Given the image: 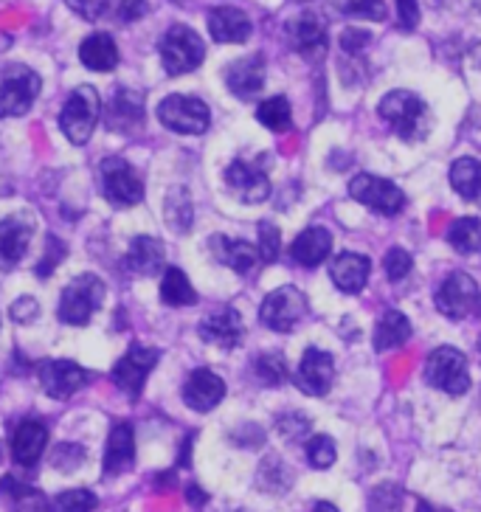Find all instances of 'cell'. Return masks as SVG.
Listing matches in <instances>:
<instances>
[{
  "label": "cell",
  "mask_w": 481,
  "mask_h": 512,
  "mask_svg": "<svg viewBox=\"0 0 481 512\" xmlns=\"http://www.w3.org/2000/svg\"><path fill=\"white\" fill-rule=\"evenodd\" d=\"M408 338H411V321H408L400 310H389V313H383L380 321H377V330H375V349L377 352H386L391 347H400V344H406Z\"/></svg>",
  "instance_id": "4dcf8cb0"
},
{
  "label": "cell",
  "mask_w": 481,
  "mask_h": 512,
  "mask_svg": "<svg viewBox=\"0 0 481 512\" xmlns=\"http://www.w3.org/2000/svg\"><path fill=\"white\" fill-rule=\"evenodd\" d=\"M383 268H386V276H389L391 282H400V279H406L408 273H411L414 259L403 248H389L386 259H383Z\"/></svg>",
  "instance_id": "b9f144b4"
},
{
  "label": "cell",
  "mask_w": 481,
  "mask_h": 512,
  "mask_svg": "<svg viewBox=\"0 0 481 512\" xmlns=\"http://www.w3.org/2000/svg\"><path fill=\"white\" fill-rule=\"evenodd\" d=\"M136 465V431L130 422H116L105 448V473L121 476Z\"/></svg>",
  "instance_id": "ffe728a7"
},
{
  "label": "cell",
  "mask_w": 481,
  "mask_h": 512,
  "mask_svg": "<svg viewBox=\"0 0 481 512\" xmlns=\"http://www.w3.org/2000/svg\"><path fill=\"white\" fill-rule=\"evenodd\" d=\"M372 512H400V490L397 487H377L375 496H372Z\"/></svg>",
  "instance_id": "bcb514c9"
},
{
  "label": "cell",
  "mask_w": 481,
  "mask_h": 512,
  "mask_svg": "<svg viewBox=\"0 0 481 512\" xmlns=\"http://www.w3.org/2000/svg\"><path fill=\"white\" fill-rule=\"evenodd\" d=\"M335 6L344 15L366 17V20H386V3L383 0H335Z\"/></svg>",
  "instance_id": "ab89813d"
},
{
  "label": "cell",
  "mask_w": 481,
  "mask_h": 512,
  "mask_svg": "<svg viewBox=\"0 0 481 512\" xmlns=\"http://www.w3.org/2000/svg\"><path fill=\"white\" fill-rule=\"evenodd\" d=\"M0 496L9 501V507L15 512H54L51 510V504H48V498L40 493V490H34L29 484L17 482L12 476H6L3 482H0Z\"/></svg>",
  "instance_id": "f546056e"
},
{
  "label": "cell",
  "mask_w": 481,
  "mask_h": 512,
  "mask_svg": "<svg viewBox=\"0 0 481 512\" xmlns=\"http://www.w3.org/2000/svg\"><path fill=\"white\" fill-rule=\"evenodd\" d=\"M313 512H338V507L330 504V501H321V504H316V510Z\"/></svg>",
  "instance_id": "11a10c76"
},
{
  "label": "cell",
  "mask_w": 481,
  "mask_h": 512,
  "mask_svg": "<svg viewBox=\"0 0 481 512\" xmlns=\"http://www.w3.org/2000/svg\"><path fill=\"white\" fill-rule=\"evenodd\" d=\"M287 40L304 60L318 62L327 54V23L313 12H301L287 23Z\"/></svg>",
  "instance_id": "4fadbf2b"
},
{
  "label": "cell",
  "mask_w": 481,
  "mask_h": 512,
  "mask_svg": "<svg viewBox=\"0 0 481 512\" xmlns=\"http://www.w3.org/2000/svg\"><path fill=\"white\" fill-rule=\"evenodd\" d=\"M307 462L318 470H324V467H332L335 462V442L330 437H324V434H318V437L307 439Z\"/></svg>",
  "instance_id": "f35d334b"
},
{
  "label": "cell",
  "mask_w": 481,
  "mask_h": 512,
  "mask_svg": "<svg viewBox=\"0 0 481 512\" xmlns=\"http://www.w3.org/2000/svg\"><path fill=\"white\" fill-rule=\"evenodd\" d=\"M397 23L403 31H414L420 23V6L417 0H397Z\"/></svg>",
  "instance_id": "f907efd6"
},
{
  "label": "cell",
  "mask_w": 481,
  "mask_h": 512,
  "mask_svg": "<svg viewBox=\"0 0 481 512\" xmlns=\"http://www.w3.org/2000/svg\"><path fill=\"white\" fill-rule=\"evenodd\" d=\"M209 31L217 43H245L251 37V20L242 9L234 6H217L209 12Z\"/></svg>",
  "instance_id": "484cf974"
},
{
  "label": "cell",
  "mask_w": 481,
  "mask_h": 512,
  "mask_svg": "<svg viewBox=\"0 0 481 512\" xmlns=\"http://www.w3.org/2000/svg\"><path fill=\"white\" fill-rule=\"evenodd\" d=\"M479 296V285L467 273H451L436 290L434 302L442 316L459 321V318H467L479 307Z\"/></svg>",
  "instance_id": "7c38bea8"
},
{
  "label": "cell",
  "mask_w": 481,
  "mask_h": 512,
  "mask_svg": "<svg viewBox=\"0 0 481 512\" xmlns=\"http://www.w3.org/2000/svg\"><path fill=\"white\" fill-rule=\"evenodd\" d=\"M113 12L121 23H133L147 15V0H113Z\"/></svg>",
  "instance_id": "7dc6e473"
},
{
  "label": "cell",
  "mask_w": 481,
  "mask_h": 512,
  "mask_svg": "<svg viewBox=\"0 0 481 512\" xmlns=\"http://www.w3.org/2000/svg\"><path fill=\"white\" fill-rule=\"evenodd\" d=\"M105 302V282L99 276H76L60 296V321L71 327H85Z\"/></svg>",
  "instance_id": "277c9868"
},
{
  "label": "cell",
  "mask_w": 481,
  "mask_h": 512,
  "mask_svg": "<svg viewBox=\"0 0 481 512\" xmlns=\"http://www.w3.org/2000/svg\"><path fill=\"white\" fill-rule=\"evenodd\" d=\"M166 248L164 242L155 237H136L130 242V251L124 256V268L136 276H152L155 271H161L164 265Z\"/></svg>",
  "instance_id": "83f0119b"
},
{
  "label": "cell",
  "mask_w": 481,
  "mask_h": 512,
  "mask_svg": "<svg viewBox=\"0 0 481 512\" xmlns=\"http://www.w3.org/2000/svg\"><path fill=\"white\" fill-rule=\"evenodd\" d=\"M448 242L459 254H476L481 251V220L479 217H462L448 228Z\"/></svg>",
  "instance_id": "d590c367"
},
{
  "label": "cell",
  "mask_w": 481,
  "mask_h": 512,
  "mask_svg": "<svg viewBox=\"0 0 481 512\" xmlns=\"http://www.w3.org/2000/svg\"><path fill=\"white\" fill-rule=\"evenodd\" d=\"M158 358H161L158 349L133 344V347L127 349L119 361H116V366H113V383H116L130 400H138L141 392H144L147 377H150V372L155 369V363H158Z\"/></svg>",
  "instance_id": "30bf717a"
},
{
  "label": "cell",
  "mask_w": 481,
  "mask_h": 512,
  "mask_svg": "<svg viewBox=\"0 0 481 512\" xmlns=\"http://www.w3.org/2000/svg\"><path fill=\"white\" fill-rule=\"evenodd\" d=\"M96 496L91 490H68V493H60L54 498L51 510L54 512H93L96 510Z\"/></svg>",
  "instance_id": "74e56055"
},
{
  "label": "cell",
  "mask_w": 481,
  "mask_h": 512,
  "mask_svg": "<svg viewBox=\"0 0 481 512\" xmlns=\"http://www.w3.org/2000/svg\"><path fill=\"white\" fill-rule=\"evenodd\" d=\"M82 462H85V448L76 445V442H62L51 453V465L62 470V473H71L76 467H82Z\"/></svg>",
  "instance_id": "60d3db41"
},
{
  "label": "cell",
  "mask_w": 481,
  "mask_h": 512,
  "mask_svg": "<svg viewBox=\"0 0 481 512\" xmlns=\"http://www.w3.org/2000/svg\"><path fill=\"white\" fill-rule=\"evenodd\" d=\"M254 377L262 386H279V383H285V358H282V355H259L254 361Z\"/></svg>",
  "instance_id": "8d00e7d4"
},
{
  "label": "cell",
  "mask_w": 481,
  "mask_h": 512,
  "mask_svg": "<svg viewBox=\"0 0 481 512\" xmlns=\"http://www.w3.org/2000/svg\"><path fill=\"white\" fill-rule=\"evenodd\" d=\"M417 512H448V510H439V507L428 504V501H420V504H417Z\"/></svg>",
  "instance_id": "db71d44e"
},
{
  "label": "cell",
  "mask_w": 481,
  "mask_h": 512,
  "mask_svg": "<svg viewBox=\"0 0 481 512\" xmlns=\"http://www.w3.org/2000/svg\"><path fill=\"white\" fill-rule=\"evenodd\" d=\"M34 237V223L23 214H12L0 220V268H15L26 256Z\"/></svg>",
  "instance_id": "e0dca14e"
},
{
  "label": "cell",
  "mask_w": 481,
  "mask_h": 512,
  "mask_svg": "<svg viewBox=\"0 0 481 512\" xmlns=\"http://www.w3.org/2000/svg\"><path fill=\"white\" fill-rule=\"evenodd\" d=\"M223 397H226V383L211 369H195L183 383V403L195 411H211L214 406H220Z\"/></svg>",
  "instance_id": "ac0fdd59"
},
{
  "label": "cell",
  "mask_w": 481,
  "mask_h": 512,
  "mask_svg": "<svg viewBox=\"0 0 481 512\" xmlns=\"http://www.w3.org/2000/svg\"><path fill=\"white\" fill-rule=\"evenodd\" d=\"M307 313V299L299 287H279L265 296L259 307V321L273 332H290Z\"/></svg>",
  "instance_id": "9c48e42d"
},
{
  "label": "cell",
  "mask_w": 481,
  "mask_h": 512,
  "mask_svg": "<svg viewBox=\"0 0 481 512\" xmlns=\"http://www.w3.org/2000/svg\"><path fill=\"white\" fill-rule=\"evenodd\" d=\"M65 254H68L65 242L57 240L54 234H48V237H46V256H43V262L37 265V276L48 279V276L54 273V268H57L62 259H65Z\"/></svg>",
  "instance_id": "ee69618b"
},
{
  "label": "cell",
  "mask_w": 481,
  "mask_h": 512,
  "mask_svg": "<svg viewBox=\"0 0 481 512\" xmlns=\"http://www.w3.org/2000/svg\"><path fill=\"white\" fill-rule=\"evenodd\" d=\"M369 273H372V262L363 254H338L330 262V276L338 290L344 293H361L366 282H369Z\"/></svg>",
  "instance_id": "d4e9b609"
},
{
  "label": "cell",
  "mask_w": 481,
  "mask_h": 512,
  "mask_svg": "<svg viewBox=\"0 0 481 512\" xmlns=\"http://www.w3.org/2000/svg\"><path fill=\"white\" fill-rule=\"evenodd\" d=\"M79 60L85 68H91V71H99V74H105V71H113L116 65H119V46H116V40L110 37V34H91V37H85L82 40V46H79Z\"/></svg>",
  "instance_id": "f1b7e54d"
},
{
  "label": "cell",
  "mask_w": 481,
  "mask_h": 512,
  "mask_svg": "<svg viewBox=\"0 0 481 512\" xmlns=\"http://www.w3.org/2000/svg\"><path fill=\"white\" fill-rule=\"evenodd\" d=\"M186 498H189V501H192L195 507H203V504H206V493H203V490H200L197 484H189V490H186Z\"/></svg>",
  "instance_id": "f5cc1de1"
},
{
  "label": "cell",
  "mask_w": 481,
  "mask_h": 512,
  "mask_svg": "<svg viewBox=\"0 0 481 512\" xmlns=\"http://www.w3.org/2000/svg\"><path fill=\"white\" fill-rule=\"evenodd\" d=\"M473 60H476V65H479V68H481V46L473 48Z\"/></svg>",
  "instance_id": "9f6ffc18"
},
{
  "label": "cell",
  "mask_w": 481,
  "mask_h": 512,
  "mask_svg": "<svg viewBox=\"0 0 481 512\" xmlns=\"http://www.w3.org/2000/svg\"><path fill=\"white\" fill-rule=\"evenodd\" d=\"M102 189L113 206H136L144 200V183L124 158L102 161Z\"/></svg>",
  "instance_id": "8fae6325"
},
{
  "label": "cell",
  "mask_w": 481,
  "mask_h": 512,
  "mask_svg": "<svg viewBox=\"0 0 481 512\" xmlns=\"http://www.w3.org/2000/svg\"><path fill=\"white\" fill-rule=\"evenodd\" d=\"M197 332H200V338L206 344H214V347L220 349H234L240 347L242 332L245 330H242L240 313L234 307H223V310L211 313L209 318H203Z\"/></svg>",
  "instance_id": "d6986e66"
},
{
  "label": "cell",
  "mask_w": 481,
  "mask_h": 512,
  "mask_svg": "<svg viewBox=\"0 0 481 512\" xmlns=\"http://www.w3.org/2000/svg\"><path fill=\"white\" fill-rule=\"evenodd\" d=\"M479 310H481V296H479Z\"/></svg>",
  "instance_id": "91938a15"
},
{
  "label": "cell",
  "mask_w": 481,
  "mask_h": 512,
  "mask_svg": "<svg viewBox=\"0 0 481 512\" xmlns=\"http://www.w3.org/2000/svg\"><path fill=\"white\" fill-rule=\"evenodd\" d=\"M282 251V234L273 223H259V256L262 262H276Z\"/></svg>",
  "instance_id": "7bdbcfd3"
},
{
  "label": "cell",
  "mask_w": 481,
  "mask_h": 512,
  "mask_svg": "<svg viewBox=\"0 0 481 512\" xmlns=\"http://www.w3.org/2000/svg\"><path fill=\"white\" fill-rule=\"evenodd\" d=\"M425 383L439 392L459 397L470 389V372H467V358L453 347H439L428 355L425 361Z\"/></svg>",
  "instance_id": "52a82bcc"
},
{
  "label": "cell",
  "mask_w": 481,
  "mask_h": 512,
  "mask_svg": "<svg viewBox=\"0 0 481 512\" xmlns=\"http://www.w3.org/2000/svg\"><path fill=\"white\" fill-rule=\"evenodd\" d=\"M158 121L166 130L181 133V136H200L206 133L211 124L209 105L197 96H183V93H172L158 105Z\"/></svg>",
  "instance_id": "8992f818"
},
{
  "label": "cell",
  "mask_w": 481,
  "mask_h": 512,
  "mask_svg": "<svg viewBox=\"0 0 481 512\" xmlns=\"http://www.w3.org/2000/svg\"><path fill=\"white\" fill-rule=\"evenodd\" d=\"M332 248V234L327 228H307V231H301L299 237L293 240L290 245V256H293V262L296 265H304V268H316L321 265L327 254H330Z\"/></svg>",
  "instance_id": "4316f807"
},
{
  "label": "cell",
  "mask_w": 481,
  "mask_h": 512,
  "mask_svg": "<svg viewBox=\"0 0 481 512\" xmlns=\"http://www.w3.org/2000/svg\"><path fill=\"white\" fill-rule=\"evenodd\" d=\"M48 428L40 420H23L12 434V459L20 467H34L46 451Z\"/></svg>",
  "instance_id": "603a6c76"
},
{
  "label": "cell",
  "mask_w": 481,
  "mask_h": 512,
  "mask_svg": "<svg viewBox=\"0 0 481 512\" xmlns=\"http://www.w3.org/2000/svg\"><path fill=\"white\" fill-rule=\"evenodd\" d=\"M226 85L234 96L254 99L256 93L265 88V60H262V54L231 62L226 68Z\"/></svg>",
  "instance_id": "44dd1931"
},
{
  "label": "cell",
  "mask_w": 481,
  "mask_h": 512,
  "mask_svg": "<svg viewBox=\"0 0 481 512\" xmlns=\"http://www.w3.org/2000/svg\"><path fill=\"white\" fill-rule=\"evenodd\" d=\"M209 248L220 265H226V268H231L234 273H240V276H248V273L259 265V259H262L256 245H251V242L245 240H228L223 234L211 237Z\"/></svg>",
  "instance_id": "7402d4cb"
},
{
  "label": "cell",
  "mask_w": 481,
  "mask_h": 512,
  "mask_svg": "<svg viewBox=\"0 0 481 512\" xmlns=\"http://www.w3.org/2000/svg\"><path fill=\"white\" fill-rule=\"evenodd\" d=\"M349 195L361 206L372 209L375 214H383V217H394L406 206L403 189L386 178H377V175H355L349 183Z\"/></svg>",
  "instance_id": "ba28073f"
},
{
  "label": "cell",
  "mask_w": 481,
  "mask_h": 512,
  "mask_svg": "<svg viewBox=\"0 0 481 512\" xmlns=\"http://www.w3.org/2000/svg\"><path fill=\"white\" fill-rule=\"evenodd\" d=\"M164 217H166V226L172 228V231H189L192 228V220H195V211H192V197L189 192L183 189V186H175L169 195H166L164 203Z\"/></svg>",
  "instance_id": "836d02e7"
},
{
  "label": "cell",
  "mask_w": 481,
  "mask_h": 512,
  "mask_svg": "<svg viewBox=\"0 0 481 512\" xmlns=\"http://www.w3.org/2000/svg\"><path fill=\"white\" fill-rule=\"evenodd\" d=\"M476 9H479V12H481V0H476Z\"/></svg>",
  "instance_id": "6f0895ef"
},
{
  "label": "cell",
  "mask_w": 481,
  "mask_h": 512,
  "mask_svg": "<svg viewBox=\"0 0 481 512\" xmlns=\"http://www.w3.org/2000/svg\"><path fill=\"white\" fill-rule=\"evenodd\" d=\"M65 3L74 9L76 15L85 17V20H99L107 12V6H110V0H65Z\"/></svg>",
  "instance_id": "c3c4849f"
},
{
  "label": "cell",
  "mask_w": 481,
  "mask_h": 512,
  "mask_svg": "<svg viewBox=\"0 0 481 512\" xmlns=\"http://www.w3.org/2000/svg\"><path fill=\"white\" fill-rule=\"evenodd\" d=\"M332 380H335V363L330 352L316 347L307 349L296 369V386L310 397H324L332 389Z\"/></svg>",
  "instance_id": "5bb4252c"
},
{
  "label": "cell",
  "mask_w": 481,
  "mask_h": 512,
  "mask_svg": "<svg viewBox=\"0 0 481 512\" xmlns=\"http://www.w3.org/2000/svg\"><path fill=\"white\" fill-rule=\"evenodd\" d=\"M276 428H279V434L290 442H299V439L307 437V431H310V420L307 417H301V414H285L282 420L276 422Z\"/></svg>",
  "instance_id": "f6af8a7d"
},
{
  "label": "cell",
  "mask_w": 481,
  "mask_h": 512,
  "mask_svg": "<svg viewBox=\"0 0 481 512\" xmlns=\"http://www.w3.org/2000/svg\"><path fill=\"white\" fill-rule=\"evenodd\" d=\"M43 79L29 65H6L0 71V119H15L29 113L34 99L40 96Z\"/></svg>",
  "instance_id": "3957f363"
},
{
  "label": "cell",
  "mask_w": 481,
  "mask_h": 512,
  "mask_svg": "<svg viewBox=\"0 0 481 512\" xmlns=\"http://www.w3.org/2000/svg\"><path fill=\"white\" fill-rule=\"evenodd\" d=\"M256 119L273 133H287L293 127V110H290V102L285 96H271L256 107Z\"/></svg>",
  "instance_id": "e575fe53"
},
{
  "label": "cell",
  "mask_w": 481,
  "mask_h": 512,
  "mask_svg": "<svg viewBox=\"0 0 481 512\" xmlns=\"http://www.w3.org/2000/svg\"><path fill=\"white\" fill-rule=\"evenodd\" d=\"M161 302L169 307H189L197 302L195 287L181 268H166L164 279H161Z\"/></svg>",
  "instance_id": "d6a6232c"
},
{
  "label": "cell",
  "mask_w": 481,
  "mask_h": 512,
  "mask_svg": "<svg viewBox=\"0 0 481 512\" xmlns=\"http://www.w3.org/2000/svg\"><path fill=\"white\" fill-rule=\"evenodd\" d=\"M91 377L88 372L74 361H46L40 366V383L43 392L54 400H68L71 394H76Z\"/></svg>",
  "instance_id": "9a60e30c"
},
{
  "label": "cell",
  "mask_w": 481,
  "mask_h": 512,
  "mask_svg": "<svg viewBox=\"0 0 481 512\" xmlns=\"http://www.w3.org/2000/svg\"><path fill=\"white\" fill-rule=\"evenodd\" d=\"M226 183L242 203H262L271 195V181L259 166L248 161H234L226 169Z\"/></svg>",
  "instance_id": "2e32d148"
},
{
  "label": "cell",
  "mask_w": 481,
  "mask_h": 512,
  "mask_svg": "<svg viewBox=\"0 0 481 512\" xmlns=\"http://www.w3.org/2000/svg\"><path fill=\"white\" fill-rule=\"evenodd\" d=\"M369 40H372V34H369V31L346 29L344 34H341V48H344L346 54H361L363 48L369 46Z\"/></svg>",
  "instance_id": "816d5d0a"
},
{
  "label": "cell",
  "mask_w": 481,
  "mask_h": 512,
  "mask_svg": "<svg viewBox=\"0 0 481 512\" xmlns=\"http://www.w3.org/2000/svg\"><path fill=\"white\" fill-rule=\"evenodd\" d=\"M158 54L164 62V71L169 76H183L189 71L200 68V62L206 57V46L200 40V34L189 26H172L158 43Z\"/></svg>",
  "instance_id": "5b68a950"
},
{
  "label": "cell",
  "mask_w": 481,
  "mask_h": 512,
  "mask_svg": "<svg viewBox=\"0 0 481 512\" xmlns=\"http://www.w3.org/2000/svg\"><path fill=\"white\" fill-rule=\"evenodd\" d=\"M144 121V96L130 88H119L107 107V127L116 133H133Z\"/></svg>",
  "instance_id": "cb8c5ba5"
},
{
  "label": "cell",
  "mask_w": 481,
  "mask_h": 512,
  "mask_svg": "<svg viewBox=\"0 0 481 512\" xmlns=\"http://www.w3.org/2000/svg\"><path fill=\"white\" fill-rule=\"evenodd\" d=\"M451 183L470 203H481V164L476 158H459L451 164Z\"/></svg>",
  "instance_id": "1f68e13d"
},
{
  "label": "cell",
  "mask_w": 481,
  "mask_h": 512,
  "mask_svg": "<svg viewBox=\"0 0 481 512\" xmlns=\"http://www.w3.org/2000/svg\"><path fill=\"white\" fill-rule=\"evenodd\" d=\"M479 358H481V341H479Z\"/></svg>",
  "instance_id": "680465c9"
},
{
  "label": "cell",
  "mask_w": 481,
  "mask_h": 512,
  "mask_svg": "<svg viewBox=\"0 0 481 512\" xmlns=\"http://www.w3.org/2000/svg\"><path fill=\"white\" fill-rule=\"evenodd\" d=\"M99 113H102V99L99 93L91 85H79L76 91H71V96L65 99L60 113V127L65 138L82 147L88 144V138L93 136L96 130V121H99Z\"/></svg>",
  "instance_id": "7a4b0ae2"
},
{
  "label": "cell",
  "mask_w": 481,
  "mask_h": 512,
  "mask_svg": "<svg viewBox=\"0 0 481 512\" xmlns=\"http://www.w3.org/2000/svg\"><path fill=\"white\" fill-rule=\"evenodd\" d=\"M37 316H40V302L34 296H23L12 304V318L17 324H31V321H37Z\"/></svg>",
  "instance_id": "681fc988"
},
{
  "label": "cell",
  "mask_w": 481,
  "mask_h": 512,
  "mask_svg": "<svg viewBox=\"0 0 481 512\" xmlns=\"http://www.w3.org/2000/svg\"><path fill=\"white\" fill-rule=\"evenodd\" d=\"M377 113H380V119L386 121L403 141H422V138L428 136L431 116H428V107H425V102H422L417 93H386L380 99V105H377Z\"/></svg>",
  "instance_id": "6da1fadb"
}]
</instances>
